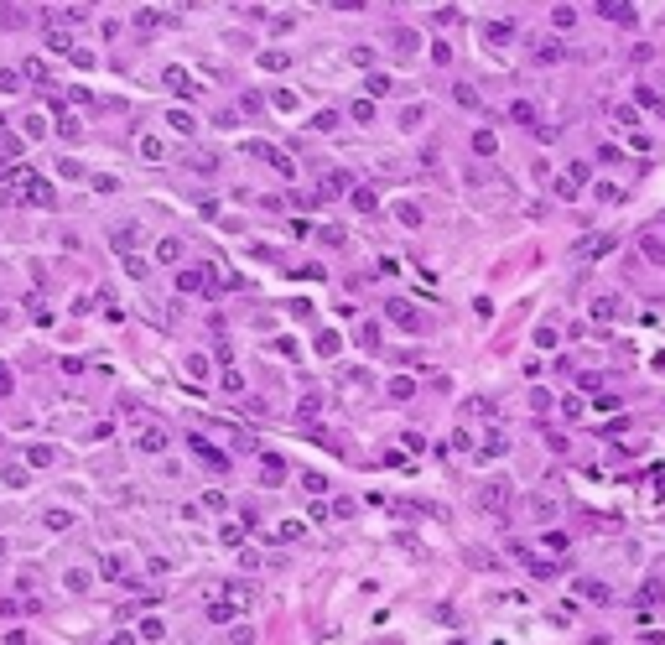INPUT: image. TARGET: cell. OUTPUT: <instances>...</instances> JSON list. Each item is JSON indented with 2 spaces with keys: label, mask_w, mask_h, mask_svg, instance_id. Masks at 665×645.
I'll list each match as a JSON object with an SVG mask.
<instances>
[{
  "label": "cell",
  "mask_w": 665,
  "mask_h": 645,
  "mask_svg": "<svg viewBox=\"0 0 665 645\" xmlns=\"http://www.w3.org/2000/svg\"><path fill=\"white\" fill-rule=\"evenodd\" d=\"M167 125L177 130V136H198V115L193 110H167Z\"/></svg>",
  "instance_id": "obj_1"
},
{
  "label": "cell",
  "mask_w": 665,
  "mask_h": 645,
  "mask_svg": "<svg viewBox=\"0 0 665 645\" xmlns=\"http://www.w3.org/2000/svg\"><path fill=\"white\" fill-rule=\"evenodd\" d=\"M504 499H510V484H504V479L484 484V505H489V510H504Z\"/></svg>",
  "instance_id": "obj_2"
},
{
  "label": "cell",
  "mask_w": 665,
  "mask_h": 645,
  "mask_svg": "<svg viewBox=\"0 0 665 645\" xmlns=\"http://www.w3.org/2000/svg\"><path fill=\"white\" fill-rule=\"evenodd\" d=\"M385 312H390V318H395V323H406V328H416V307H411V302H395V297H390V307H385Z\"/></svg>",
  "instance_id": "obj_3"
},
{
  "label": "cell",
  "mask_w": 665,
  "mask_h": 645,
  "mask_svg": "<svg viewBox=\"0 0 665 645\" xmlns=\"http://www.w3.org/2000/svg\"><path fill=\"white\" fill-rule=\"evenodd\" d=\"M421 120H427V104H406L401 110V130H421Z\"/></svg>",
  "instance_id": "obj_4"
},
{
  "label": "cell",
  "mask_w": 665,
  "mask_h": 645,
  "mask_svg": "<svg viewBox=\"0 0 665 645\" xmlns=\"http://www.w3.org/2000/svg\"><path fill=\"white\" fill-rule=\"evenodd\" d=\"M167 84L177 89V94H198V84H193V73H182V68H167Z\"/></svg>",
  "instance_id": "obj_5"
},
{
  "label": "cell",
  "mask_w": 665,
  "mask_h": 645,
  "mask_svg": "<svg viewBox=\"0 0 665 645\" xmlns=\"http://www.w3.org/2000/svg\"><path fill=\"white\" fill-rule=\"evenodd\" d=\"M63 577H68V583H63L68 594H89V568H68Z\"/></svg>",
  "instance_id": "obj_6"
},
{
  "label": "cell",
  "mask_w": 665,
  "mask_h": 645,
  "mask_svg": "<svg viewBox=\"0 0 665 645\" xmlns=\"http://www.w3.org/2000/svg\"><path fill=\"white\" fill-rule=\"evenodd\" d=\"M364 89H369L375 99H385V94L395 89V84H390V73H369V78H364Z\"/></svg>",
  "instance_id": "obj_7"
},
{
  "label": "cell",
  "mask_w": 665,
  "mask_h": 645,
  "mask_svg": "<svg viewBox=\"0 0 665 645\" xmlns=\"http://www.w3.org/2000/svg\"><path fill=\"white\" fill-rule=\"evenodd\" d=\"M136 447H141V453H162V447H167V432H156V427H151V432H141V442H136Z\"/></svg>",
  "instance_id": "obj_8"
},
{
  "label": "cell",
  "mask_w": 665,
  "mask_h": 645,
  "mask_svg": "<svg viewBox=\"0 0 665 645\" xmlns=\"http://www.w3.org/2000/svg\"><path fill=\"white\" fill-rule=\"evenodd\" d=\"M338 120H343L338 110H317L312 115V130H338Z\"/></svg>",
  "instance_id": "obj_9"
},
{
  "label": "cell",
  "mask_w": 665,
  "mask_h": 645,
  "mask_svg": "<svg viewBox=\"0 0 665 645\" xmlns=\"http://www.w3.org/2000/svg\"><path fill=\"white\" fill-rule=\"evenodd\" d=\"M395 214H401V224H411V229H416V224H421V208L411 203V198H401V203H395Z\"/></svg>",
  "instance_id": "obj_10"
},
{
  "label": "cell",
  "mask_w": 665,
  "mask_h": 645,
  "mask_svg": "<svg viewBox=\"0 0 665 645\" xmlns=\"http://www.w3.org/2000/svg\"><path fill=\"white\" fill-rule=\"evenodd\" d=\"M26 458H32V468H47V464H58V453H52V447H26Z\"/></svg>",
  "instance_id": "obj_11"
},
{
  "label": "cell",
  "mask_w": 665,
  "mask_h": 645,
  "mask_svg": "<svg viewBox=\"0 0 665 645\" xmlns=\"http://www.w3.org/2000/svg\"><path fill=\"white\" fill-rule=\"evenodd\" d=\"M177 255H182V240H162V245H156V260H167V266H172Z\"/></svg>",
  "instance_id": "obj_12"
},
{
  "label": "cell",
  "mask_w": 665,
  "mask_h": 645,
  "mask_svg": "<svg viewBox=\"0 0 665 645\" xmlns=\"http://www.w3.org/2000/svg\"><path fill=\"white\" fill-rule=\"evenodd\" d=\"M494 146H499V141H494V136H489V130H473V151H484V156H494Z\"/></svg>",
  "instance_id": "obj_13"
},
{
  "label": "cell",
  "mask_w": 665,
  "mask_h": 645,
  "mask_svg": "<svg viewBox=\"0 0 665 645\" xmlns=\"http://www.w3.org/2000/svg\"><path fill=\"white\" fill-rule=\"evenodd\" d=\"M338 349H343V338H338V333H332V328H328V333L317 338V354H338Z\"/></svg>",
  "instance_id": "obj_14"
},
{
  "label": "cell",
  "mask_w": 665,
  "mask_h": 645,
  "mask_svg": "<svg viewBox=\"0 0 665 645\" xmlns=\"http://www.w3.org/2000/svg\"><path fill=\"white\" fill-rule=\"evenodd\" d=\"M182 364H188V370H193V380H208V359H203V354H188V359H182Z\"/></svg>",
  "instance_id": "obj_15"
},
{
  "label": "cell",
  "mask_w": 665,
  "mask_h": 645,
  "mask_svg": "<svg viewBox=\"0 0 665 645\" xmlns=\"http://www.w3.org/2000/svg\"><path fill=\"white\" fill-rule=\"evenodd\" d=\"M16 89H21V73L6 68V73H0V94H16Z\"/></svg>",
  "instance_id": "obj_16"
},
{
  "label": "cell",
  "mask_w": 665,
  "mask_h": 645,
  "mask_svg": "<svg viewBox=\"0 0 665 645\" xmlns=\"http://www.w3.org/2000/svg\"><path fill=\"white\" fill-rule=\"evenodd\" d=\"M167 146H162V141H156V136H141V156H162Z\"/></svg>",
  "instance_id": "obj_17"
},
{
  "label": "cell",
  "mask_w": 665,
  "mask_h": 645,
  "mask_svg": "<svg viewBox=\"0 0 665 645\" xmlns=\"http://www.w3.org/2000/svg\"><path fill=\"white\" fill-rule=\"evenodd\" d=\"M354 203H359V214H369V208H375V193H369V188H359V193H354Z\"/></svg>",
  "instance_id": "obj_18"
},
{
  "label": "cell",
  "mask_w": 665,
  "mask_h": 645,
  "mask_svg": "<svg viewBox=\"0 0 665 645\" xmlns=\"http://www.w3.org/2000/svg\"><path fill=\"white\" fill-rule=\"evenodd\" d=\"M177 292H198V271H182L177 276Z\"/></svg>",
  "instance_id": "obj_19"
},
{
  "label": "cell",
  "mask_w": 665,
  "mask_h": 645,
  "mask_svg": "<svg viewBox=\"0 0 665 645\" xmlns=\"http://www.w3.org/2000/svg\"><path fill=\"white\" fill-rule=\"evenodd\" d=\"M141 635L146 640H162V620H141Z\"/></svg>",
  "instance_id": "obj_20"
},
{
  "label": "cell",
  "mask_w": 665,
  "mask_h": 645,
  "mask_svg": "<svg viewBox=\"0 0 665 645\" xmlns=\"http://www.w3.org/2000/svg\"><path fill=\"white\" fill-rule=\"evenodd\" d=\"M541 542H546L551 551H567V536H562V531H546V536H541Z\"/></svg>",
  "instance_id": "obj_21"
},
{
  "label": "cell",
  "mask_w": 665,
  "mask_h": 645,
  "mask_svg": "<svg viewBox=\"0 0 665 645\" xmlns=\"http://www.w3.org/2000/svg\"><path fill=\"white\" fill-rule=\"evenodd\" d=\"M6 390H11V370L0 364V396H6Z\"/></svg>",
  "instance_id": "obj_22"
},
{
  "label": "cell",
  "mask_w": 665,
  "mask_h": 645,
  "mask_svg": "<svg viewBox=\"0 0 665 645\" xmlns=\"http://www.w3.org/2000/svg\"><path fill=\"white\" fill-rule=\"evenodd\" d=\"M0 557H6V542H0Z\"/></svg>",
  "instance_id": "obj_23"
}]
</instances>
